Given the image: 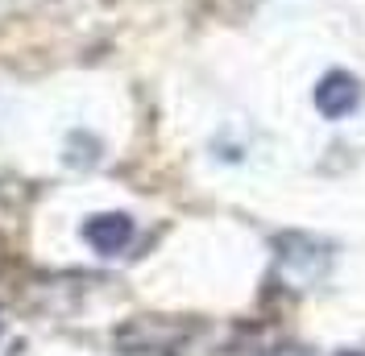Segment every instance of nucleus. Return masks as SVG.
I'll return each instance as SVG.
<instances>
[{
  "instance_id": "1",
  "label": "nucleus",
  "mask_w": 365,
  "mask_h": 356,
  "mask_svg": "<svg viewBox=\"0 0 365 356\" xmlns=\"http://www.w3.org/2000/svg\"><path fill=\"white\" fill-rule=\"evenodd\" d=\"M357 104H361V88H357L353 75H344V70H328V75L319 79L316 108L324 112L328 120H344L349 112H357Z\"/></svg>"
},
{
  "instance_id": "2",
  "label": "nucleus",
  "mask_w": 365,
  "mask_h": 356,
  "mask_svg": "<svg viewBox=\"0 0 365 356\" xmlns=\"http://www.w3.org/2000/svg\"><path fill=\"white\" fill-rule=\"evenodd\" d=\"M83 236H88V245L96 248V253L116 257L120 248L133 241V220L120 216V211H108V216H96V220L83 224Z\"/></svg>"
},
{
  "instance_id": "3",
  "label": "nucleus",
  "mask_w": 365,
  "mask_h": 356,
  "mask_svg": "<svg viewBox=\"0 0 365 356\" xmlns=\"http://www.w3.org/2000/svg\"><path fill=\"white\" fill-rule=\"evenodd\" d=\"M341 356H365V352H341Z\"/></svg>"
}]
</instances>
